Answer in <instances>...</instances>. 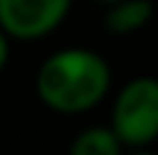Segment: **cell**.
I'll list each match as a JSON object with an SVG mask.
<instances>
[{
	"mask_svg": "<svg viewBox=\"0 0 158 155\" xmlns=\"http://www.w3.org/2000/svg\"><path fill=\"white\" fill-rule=\"evenodd\" d=\"M111 70L101 54L70 47L49 54L36 73V93L47 109L57 114L91 111L106 96Z\"/></svg>",
	"mask_w": 158,
	"mask_h": 155,
	"instance_id": "cell-1",
	"label": "cell"
},
{
	"mask_svg": "<svg viewBox=\"0 0 158 155\" xmlns=\"http://www.w3.org/2000/svg\"><path fill=\"white\" fill-rule=\"evenodd\" d=\"M111 129L130 147L158 140V78L140 75L124 83L111 109Z\"/></svg>",
	"mask_w": 158,
	"mask_h": 155,
	"instance_id": "cell-2",
	"label": "cell"
},
{
	"mask_svg": "<svg viewBox=\"0 0 158 155\" xmlns=\"http://www.w3.org/2000/svg\"><path fill=\"white\" fill-rule=\"evenodd\" d=\"M73 0H0V29L13 39H39L65 21Z\"/></svg>",
	"mask_w": 158,
	"mask_h": 155,
	"instance_id": "cell-3",
	"label": "cell"
},
{
	"mask_svg": "<svg viewBox=\"0 0 158 155\" xmlns=\"http://www.w3.org/2000/svg\"><path fill=\"white\" fill-rule=\"evenodd\" d=\"M109 5L111 8L106 13V29L111 34H132L143 29L156 10L150 0H117Z\"/></svg>",
	"mask_w": 158,
	"mask_h": 155,
	"instance_id": "cell-4",
	"label": "cell"
},
{
	"mask_svg": "<svg viewBox=\"0 0 158 155\" xmlns=\"http://www.w3.org/2000/svg\"><path fill=\"white\" fill-rule=\"evenodd\" d=\"M68 155H122V142L111 127H91L70 142Z\"/></svg>",
	"mask_w": 158,
	"mask_h": 155,
	"instance_id": "cell-5",
	"label": "cell"
},
{
	"mask_svg": "<svg viewBox=\"0 0 158 155\" xmlns=\"http://www.w3.org/2000/svg\"><path fill=\"white\" fill-rule=\"evenodd\" d=\"M8 54H10V47H8V34H5L3 29H0V70L5 67V62H8Z\"/></svg>",
	"mask_w": 158,
	"mask_h": 155,
	"instance_id": "cell-6",
	"label": "cell"
},
{
	"mask_svg": "<svg viewBox=\"0 0 158 155\" xmlns=\"http://www.w3.org/2000/svg\"><path fill=\"white\" fill-rule=\"evenodd\" d=\"M132 155H156V153H150V150H137V153H132Z\"/></svg>",
	"mask_w": 158,
	"mask_h": 155,
	"instance_id": "cell-7",
	"label": "cell"
},
{
	"mask_svg": "<svg viewBox=\"0 0 158 155\" xmlns=\"http://www.w3.org/2000/svg\"><path fill=\"white\" fill-rule=\"evenodd\" d=\"M101 3H117V0H101Z\"/></svg>",
	"mask_w": 158,
	"mask_h": 155,
	"instance_id": "cell-8",
	"label": "cell"
}]
</instances>
